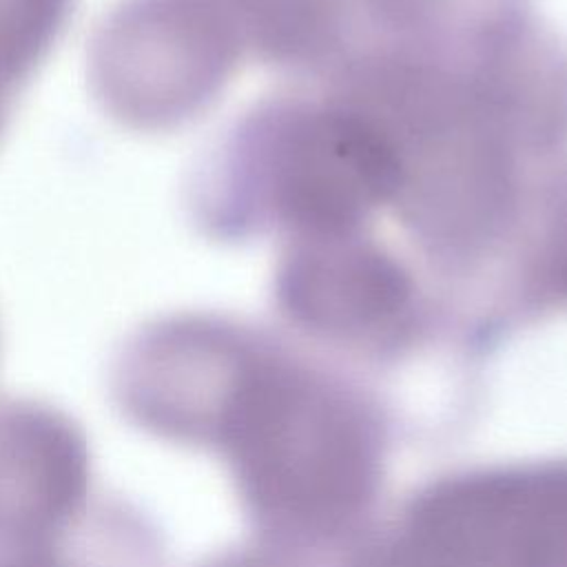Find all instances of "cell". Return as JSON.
Listing matches in <instances>:
<instances>
[{"instance_id":"6da1fadb","label":"cell","mask_w":567,"mask_h":567,"mask_svg":"<svg viewBox=\"0 0 567 567\" xmlns=\"http://www.w3.org/2000/svg\"><path fill=\"white\" fill-rule=\"evenodd\" d=\"M403 166L388 128L354 106L257 111L202 162L190 208L213 237L279 221L297 239L350 235L401 193Z\"/></svg>"},{"instance_id":"7a4b0ae2","label":"cell","mask_w":567,"mask_h":567,"mask_svg":"<svg viewBox=\"0 0 567 567\" xmlns=\"http://www.w3.org/2000/svg\"><path fill=\"white\" fill-rule=\"evenodd\" d=\"M213 430L250 505L301 534L348 523L374 483V441L361 414L315 377L248 346Z\"/></svg>"},{"instance_id":"3957f363","label":"cell","mask_w":567,"mask_h":567,"mask_svg":"<svg viewBox=\"0 0 567 567\" xmlns=\"http://www.w3.org/2000/svg\"><path fill=\"white\" fill-rule=\"evenodd\" d=\"M239 44L215 0H120L89 40V89L120 126L168 133L217 100Z\"/></svg>"},{"instance_id":"277c9868","label":"cell","mask_w":567,"mask_h":567,"mask_svg":"<svg viewBox=\"0 0 567 567\" xmlns=\"http://www.w3.org/2000/svg\"><path fill=\"white\" fill-rule=\"evenodd\" d=\"M368 567H567V470L445 483Z\"/></svg>"},{"instance_id":"5b68a950","label":"cell","mask_w":567,"mask_h":567,"mask_svg":"<svg viewBox=\"0 0 567 567\" xmlns=\"http://www.w3.org/2000/svg\"><path fill=\"white\" fill-rule=\"evenodd\" d=\"M279 295L315 330L370 337L401 321L412 281L379 246L350 233L299 239L279 272Z\"/></svg>"},{"instance_id":"8992f818","label":"cell","mask_w":567,"mask_h":567,"mask_svg":"<svg viewBox=\"0 0 567 567\" xmlns=\"http://www.w3.org/2000/svg\"><path fill=\"white\" fill-rule=\"evenodd\" d=\"M86 447L55 412L16 405L0 412V534L38 543L84 501Z\"/></svg>"},{"instance_id":"52a82bcc","label":"cell","mask_w":567,"mask_h":567,"mask_svg":"<svg viewBox=\"0 0 567 567\" xmlns=\"http://www.w3.org/2000/svg\"><path fill=\"white\" fill-rule=\"evenodd\" d=\"M78 0H0V137L22 89L62 40Z\"/></svg>"},{"instance_id":"ba28073f","label":"cell","mask_w":567,"mask_h":567,"mask_svg":"<svg viewBox=\"0 0 567 567\" xmlns=\"http://www.w3.org/2000/svg\"><path fill=\"white\" fill-rule=\"evenodd\" d=\"M538 275L540 284L549 292L567 297V184L558 188L551 202L547 230L540 239L538 250Z\"/></svg>"},{"instance_id":"9c48e42d","label":"cell","mask_w":567,"mask_h":567,"mask_svg":"<svg viewBox=\"0 0 567 567\" xmlns=\"http://www.w3.org/2000/svg\"><path fill=\"white\" fill-rule=\"evenodd\" d=\"M0 567H58L49 556L44 554H20L16 558H9V560H2Z\"/></svg>"}]
</instances>
